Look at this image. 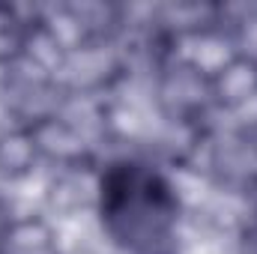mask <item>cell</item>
<instances>
[{
  "mask_svg": "<svg viewBox=\"0 0 257 254\" xmlns=\"http://www.w3.org/2000/svg\"><path fill=\"white\" fill-rule=\"evenodd\" d=\"M96 212L120 254H183V200L147 159H114L96 186Z\"/></svg>",
  "mask_w": 257,
  "mask_h": 254,
  "instance_id": "cell-1",
  "label": "cell"
},
{
  "mask_svg": "<svg viewBox=\"0 0 257 254\" xmlns=\"http://www.w3.org/2000/svg\"><path fill=\"white\" fill-rule=\"evenodd\" d=\"M251 236L257 239V197H254V206H251Z\"/></svg>",
  "mask_w": 257,
  "mask_h": 254,
  "instance_id": "cell-2",
  "label": "cell"
}]
</instances>
